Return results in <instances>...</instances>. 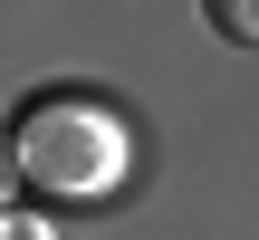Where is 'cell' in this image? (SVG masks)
<instances>
[{
    "label": "cell",
    "instance_id": "6da1fadb",
    "mask_svg": "<svg viewBox=\"0 0 259 240\" xmlns=\"http://www.w3.org/2000/svg\"><path fill=\"white\" fill-rule=\"evenodd\" d=\"M10 173L48 183V192H96L115 173V125L96 106H67V96H38L10 135Z\"/></svg>",
    "mask_w": 259,
    "mask_h": 240
},
{
    "label": "cell",
    "instance_id": "7a4b0ae2",
    "mask_svg": "<svg viewBox=\"0 0 259 240\" xmlns=\"http://www.w3.org/2000/svg\"><path fill=\"white\" fill-rule=\"evenodd\" d=\"M202 19H211L221 38H240V48H259V0H202Z\"/></svg>",
    "mask_w": 259,
    "mask_h": 240
},
{
    "label": "cell",
    "instance_id": "3957f363",
    "mask_svg": "<svg viewBox=\"0 0 259 240\" xmlns=\"http://www.w3.org/2000/svg\"><path fill=\"white\" fill-rule=\"evenodd\" d=\"M0 240H58V231H48L38 212H0Z\"/></svg>",
    "mask_w": 259,
    "mask_h": 240
},
{
    "label": "cell",
    "instance_id": "277c9868",
    "mask_svg": "<svg viewBox=\"0 0 259 240\" xmlns=\"http://www.w3.org/2000/svg\"><path fill=\"white\" fill-rule=\"evenodd\" d=\"M0 183H10V135H0Z\"/></svg>",
    "mask_w": 259,
    "mask_h": 240
}]
</instances>
